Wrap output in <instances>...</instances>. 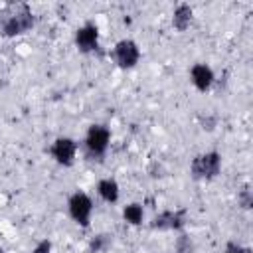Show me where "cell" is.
I'll return each mask as SVG.
<instances>
[{
    "mask_svg": "<svg viewBox=\"0 0 253 253\" xmlns=\"http://www.w3.org/2000/svg\"><path fill=\"white\" fill-rule=\"evenodd\" d=\"M34 12L26 2L8 4L0 10V34L4 38H16L34 28Z\"/></svg>",
    "mask_w": 253,
    "mask_h": 253,
    "instance_id": "6da1fadb",
    "label": "cell"
},
{
    "mask_svg": "<svg viewBox=\"0 0 253 253\" xmlns=\"http://www.w3.org/2000/svg\"><path fill=\"white\" fill-rule=\"evenodd\" d=\"M221 170V154L215 150L198 154L190 162V174L196 180H213Z\"/></svg>",
    "mask_w": 253,
    "mask_h": 253,
    "instance_id": "7a4b0ae2",
    "label": "cell"
},
{
    "mask_svg": "<svg viewBox=\"0 0 253 253\" xmlns=\"http://www.w3.org/2000/svg\"><path fill=\"white\" fill-rule=\"evenodd\" d=\"M111 142V130L105 125H91L85 134V150L91 158L101 160L107 154Z\"/></svg>",
    "mask_w": 253,
    "mask_h": 253,
    "instance_id": "3957f363",
    "label": "cell"
},
{
    "mask_svg": "<svg viewBox=\"0 0 253 253\" xmlns=\"http://www.w3.org/2000/svg\"><path fill=\"white\" fill-rule=\"evenodd\" d=\"M67 211L71 215V219L81 225V227H89L91 223V213H93V200L85 194V192H75L69 196L67 200Z\"/></svg>",
    "mask_w": 253,
    "mask_h": 253,
    "instance_id": "277c9868",
    "label": "cell"
},
{
    "mask_svg": "<svg viewBox=\"0 0 253 253\" xmlns=\"http://www.w3.org/2000/svg\"><path fill=\"white\" fill-rule=\"evenodd\" d=\"M113 59L121 69H132L140 59V47L134 40L125 38L115 43L113 47Z\"/></svg>",
    "mask_w": 253,
    "mask_h": 253,
    "instance_id": "5b68a950",
    "label": "cell"
},
{
    "mask_svg": "<svg viewBox=\"0 0 253 253\" xmlns=\"http://www.w3.org/2000/svg\"><path fill=\"white\" fill-rule=\"evenodd\" d=\"M49 154L51 158L59 164V166H73L75 162V154H77V142L69 136H59L53 140V144L49 146Z\"/></svg>",
    "mask_w": 253,
    "mask_h": 253,
    "instance_id": "8992f818",
    "label": "cell"
},
{
    "mask_svg": "<svg viewBox=\"0 0 253 253\" xmlns=\"http://www.w3.org/2000/svg\"><path fill=\"white\" fill-rule=\"evenodd\" d=\"M184 225H186V215L182 210H164L156 213L150 221V227L160 231H180Z\"/></svg>",
    "mask_w": 253,
    "mask_h": 253,
    "instance_id": "52a82bcc",
    "label": "cell"
},
{
    "mask_svg": "<svg viewBox=\"0 0 253 253\" xmlns=\"http://www.w3.org/2000/svg\"><path fill=\"white\" fill-rule=\"evenodd\" d=\"M75 45L81 53H91L99 47V28L93 22L83 24L75 32Z\"/></svg>",
    "mask_w": 253,
    "mask_h": 253,
    "instance_id": "ba28073f",
    "label": "cell"
},
{
    "mask_svg": "<svg viewBox=\"0 0 253 253\" xmlns=\"http://www.w3.org/2000/svg\"><path fill=\"white\" fill-rule=\"evenodd\" d=\"M190 81L192 85L200 91V93H206L211 89L213 81H215V75H213V69L206 63H194L190 67Z\"/></svg>",
    "mask_w": 253,
    "mask_h": 253,
    "instance_id": "9c48e42d",
    "label": "cell"
},
{
    "mask_svg": "<svg viewBox=\"0 0 253 253\" xmlns=\"http://www.w3.org/2000/svg\"><path fill=\"white\" fill-rule=\"evenodd\" d=\"M192 18H194V8L186 2L178 4L172 12V26L178 30V32H186L192 24Z\"/></svg>",
    "mask_w": 253,
    "mask_h": 253,
    "instance_id": "30bf717a",
    "label": "cell"
},
{
    "mask_svg": "<svg viewBox=\"0 0 253 253\" xmlns=\"http://www.w3.org/2000/svg\"><path fill=\"white\" fill-rule=\"evenodd\" d=\"M97 194L101 196L103 202L107 204H117L119 202V196H121V188H119V182L115 178H103L97 182Z\"/></svg>",
    "mask_w": 253,
    "mask_h": 253,
    "instance_id": "8fae6325",
    "label": "cell"
},
{
    "mask_svg": "<svg viewBox=\"0 0 253 253\" xmlns=\"http://www.w3.org/2000/svg\"><path fill=\"white\" fill-rule=\"evenodd\" d=\"M123 219L126 223H130V225H140L142 219H144V208H142V204L132 202V204L125 206L123 208Z\"/></svg>",
    "mask_w": 253,
    "mask_h": 253,
    "instance_id": "7c38bea8",
    "label": "cell"
},
{
    "mask_svg": "<svg viewBox=\"0 0 253 253\" xmlns=\"http://www.w3.org/2000/svg\"><path fill=\"white\" fill-rule=\"evenodd\" d=\"M111 235H107V233H99V235H95L91 241H89V253H101V251H105L109 245H111Z\"/></svg>",
    "mask_w": 253,
    "mask_h": 253,
    "instance_id": "4fadbf2b",
    "label": "cell"
},
{
    "mask_svg": "<svg viewBox=\"0 0 253 253\" xmlns=\"http://www.w3.org/2000/svg\"><path fill=\"white\" fill-rule=\"evenodd\" d=\"M194 251V245H192V239L182 233L178 239H176V253H192Z\"/></svg>",
    "mask_w": 253,
    "mask_h": 253,
    "instance_id": "5bb4252c",
    "label": "cell"
},
{
    "mask_svg": "<svg viewBox=\"0 0 253 253\" xmlns=\"http://www.w3.org/2000/svg\"><path fill=\"white\" fill-rule=\"evenodd\" d=\"M237 202H239V206H241L243 210H249V208L253 206V196H251V190H249V188H243V190L239 192V196H237Z\"/></svg>",
    "mask_w": 253,
    "mask_h": 253,
    "instance_id": "9a60e30c",
    "label": "cell"
},
{
    "mask_svg": "<svg viewBox=\"0 0 253 253\" xmlns=\"http://www.w3.org/2000/svg\"><path fill=\"white\" fill-rule=\"evenodd\" d=\"M30 253H51V241L49 239H42Z\"/></svg>",
    "mask_w": 253,
    "mask_h": 253,
    "instance_id": "2e32d148",
    "label": "cell"
},
{
    "mask_svg": "<svg viewBox=\"0 0 253 253\" xmlns=\"http://www.w3.org/2000/svg\"><path fill=\"white\" fill-rule=\"evenodd\" d=\"M200 123H202V128L204 130H213L217 119L215 117H200Z\"/></svg>",
    "mask_w": 253,
    "mask_h": 253,
    "instance_id": "e0dca14e",
    "label": "cell"
},
{
    "mask_svg": "<svg viewBox=\"0 0 253 253\" xmlns=\"http://www.w3.org/2000/svg\"><path fill=\"white\" fill-rule=\"evenodd\" d=\"M241 247H243V245H239L237 241H227V243H225V251H223V253H239V251H241Z\"/></svg>",
    "mask_w": 253,
    "mask_h": 253,
    "instance_id": "ac0fdd59",
    "label": "cell"
},
{
    "mask_svg": "<svg viewBox=\"0 0 253 253\" xmlns=\"http://www.w3.org/2000/svg\"><path fill=\"white\" fill-rule=\"evenodd\" d=\"M239 253H253V251H251L249 247H241V251H239Z\"/></svg>",
    "mask_w": 253,
    "mask_h": 253,
    "instance_id": "d6986e66",
    "label": "cell"
},
{
    "mask_svg": "<svg viewBox=\"0 0 253 253\" xmlns=\"http://www.w3.org/2000/svg\"><path fill=\"white\" fill-rule=\"evenodd\" d=\"M0 253H4V249H2V247H0Z\"/></svg>",
    "mask_w": 253,
    "mask_h": 253,
    "instance_id": "ffe728a7",
    "label": "cell"
}]
</instances>
